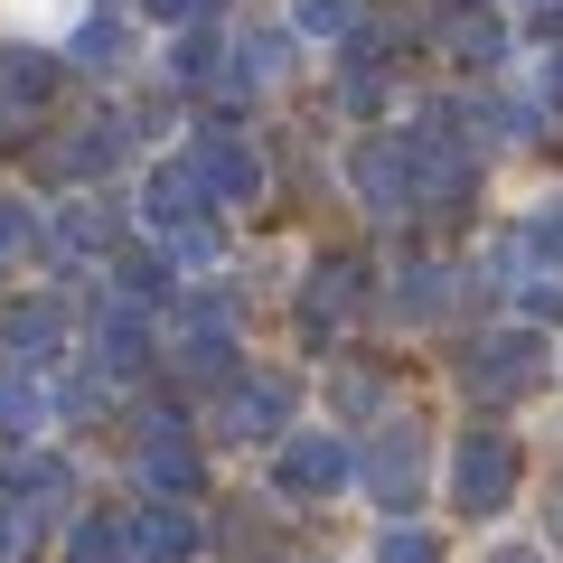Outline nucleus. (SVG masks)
Returning <instances> with one entry per match:
<instances>
[{
    "instance_id": "obj_1",
    "label": "nucleus",
    "mask_w": 563,
    "mask_h": 563,
    "mask_svg": "<svg viewBox=\"0 0 563 563\" xmlns=\"http://www.w3.org/2000/svg\"><path fill=\"white\" fill-rule=\"evenodd\" d=\"M507 470H517V461H507V442H470V451H461V488H451V498H461L470 517H488V507L507 498Z\"/></svg>"
},
{
    "instance_id": "obj_2",
    "label": "nucleus",
    "mask_w": 563,
    "mask_h": 563,
    "mask_svg": "<svg viewBox=\"0 0 563 563\" xmlns=\"http://www.w3.org/2000/svg\"><path fill=\"white\" fill-rule=\"evenodd\" d=\"M132 536H141V554H151V563H179L188 544H198V526H188L179 507H141V526H132Z\"/></svg>"
},
{
    "instance_id": "obj_3",
    "label": "nucleus",
    "mask_w": 563,
    "mask_h": 563,
    "mask_svg": "<svg viewBox=\"0 0 563 563\" xmlns=\"http://www.w3.org/2000/svg\"><path fill=\"white\" fill-rule=\"evenodd\" d=\"M282 479H291V488H329V479H339V451H329V442H291V470H282Z\"/></svg>"
},
{
    "instance_id": "obj_4",
    "label": "nucleus",
    "mask_w": 563,
    "mask_h": 563,
    "mask_svg": "<svg viewBox=\"0 0 563 563\" xmlns=\"http://www.w3.org/2000/svg\"><path fill=\"white\" fill-rule=\"evenodd\" d=\"M66 563H113V526H76V544H66Z\"/></svg>"
},
{
    "instance_id": "obj_5",
    "label": "nucleus",
    "mask_w": 563,
    "mask_h": 563,
    "mask_svg": "<svg viewBox=\"0 0 563 563\" xmlns=\"http://www.w3.org/2000/svg\"><path fill=\"white\" fill-rule=\"evenodd\" d=\"M385 563H432V536H385Z\"/></svg>"
},
{
    "instance_id": "obj_6",
    "label": "nucleus",
    "mask_w": 563,
    "mask_h": 563,
    "mask_svg": "<svg viewBox=\"0 0 563 563\" xmlns=\"http://www.w3.org/2000/svg\"><path fill=\"white\" fill-rule=\"evenodd\" d=\"M10 536H20V517H10V507H0V554H10Z\"/></svg>"
},
{
    "instance_id": "obj_7",
    "label": "nucleus",
    "mask_w": 563,
    "mask_h": 563,
    "mask_svg": "<svg viewBox=\"0 0 563 563\" xmlns=\"http://www.w3.org/2000/svg\"><path fill=\"white\" fill-rule=\"evenodd\" d=\"M507 563H526V554H507Z\"/></svg>"
}]
</instances>
